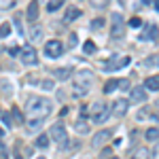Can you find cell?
I'll return each instance as SVG.
<instances>
[{"label":"cell","instance_id":"d6a6232c","mask_svg":"<svg viewBox=\"0 0 159 159\" xmlns=\"http://www.w3.org/2000/svg\"><path fill=\"white\" fill-rule=\"evenodd\" d=\"M153 159H159V142L153 147Z\"/></svg>","mask_w":159,"mask_h":159},{"label":"cell","instance_id":"e0dca14e","mask_svg":"<svg viewBox=\"0 0 159 159\" xmlns=\"http://www.w3.org/2000/svg\"><path fill=\"white\" fill-rule=\"evenodd\" d=\"M36 147L38 148H47L49 147V134H40L36 138Z\"/></svg>","mask_w":159,"mask_h":159},{"label":"cell","instance_id":"3957f363","mask_svg":"<svg viewBox=\"0 0 159 159\" xmlns=\"http://www.w3.org/2000/svg\"><path fill=\"white\" fill-rule=\"evenodd\" d=\"M110 106L108 102H93L91 106V121L93 123H104L110 117Z\"/></svg>","mask_w":159,"mask_h":159},{"label":"cell","instance_id":"4dcf8cb0","mask_svg":"<svg viewBox=\"0 0 159 159\" xmlns=\"http://www.w3.org/2000/svg\"><path fill=\"white\" fill-rule=\"evenodd\" d=\"M119 89H129V81L127 79H119Z\"/></svg>","mask_w":159,"mask_h":159},{"label":"cell","instance_id":"f546056e","mask_svg":"<svg viewBox=\"0 0 159 159\" xmlns=\"http://www.w3.org/2000/svg\"><path fill=\"white\" fill-rule=\"evenodd\" d=\"M2 121H4V125H7V127H11V125H13L11 117H9V112H2Z\"/></svg>","mask_w":159,"mask_h":159},{"label":"cell","instance_id":"2e32d148","mask_svg":"<svg viewBox=\"0 0 159 159\" xmlns=\"http://www.w3.org/2000/svg\"><path fill=\"white\" fill-rule=\"evenodd\" d=\"M30 40H32V43L43 40V28H40V25H34V28L30 30Z\"/></svg>","mask_w":159,"mask_h":159},{"label":"cell","instance_id":"83f0119b","mask_svg":"<svg viewBox=\"0 0 159 159\" xmlns=\"http://www.w3.org/2000/svg\"><path fill=\"white\" fill-rule=\"evenodd\" d=\"M102 25H104V19H102V17H96V19L91 21V28H93V30H98V28H102Z\"/></svg>","mask_w":159,"mask_h":159},{"label":"cell","instance_id":"d6986e66","mask_svg":"<svg viewBox=\"0 0 159 159\" xmlns=\"http://www.w3.org/2000/svg\"><path fill=\"white\" fill-rule=\"evenodd\" d=\"M147 140H148V142H157V140H159V129H157V127L147 129Z\"/></svg>","mask_w":159,"mask_h":159},{"label":"cell","instance_id":"30bf717a","mask_svg":"<svg viewBox=\"0 0 159 159\" xmlns=\"http://www.w3.org/2000/svg\"><path fill=\"white\" fill-rule=\"evenodd\" d=\"M132 102H134V104L147 102V89H144V87H134V89H132Z\"/></svg>","mask_w":159,"mask_h":159},{"label":"cell","instance_id":"ba28073f","mask_svg":"<svg viewBox=\"0 0 159 159\" xmlns=\"http://www.w3.org/2000/svg\"><path fill=\"white\" fill-rule=\"evenodd\" d=\"M19 57H21V61L25 66H36V61H38V55H36L34 47H24L21 53H19Z\"/></svg>","mask_w":159,"mask_h":159},{"label":"cell","instance_id":"6da1fadb","mask_svg":"<svg viewBox=\"0 0 159 159\" xmlns=\"http://www.w3.org/2000/svg\"><path fill=\"white\" fill-rule=\"evenodd\" d=\"M25 110H28V115H30L32 119L43 121L45 117H49V115H51L53 104H51V100H47V98H32L30 102H28Z\"/></svg>","mask_w":159,"mask_h":159},{"label":"cell","instance_id":"f1b7e54d","mask_svg":"<svg viewBox=\"0 0 159 159\" xmlns=\"http://www.w3.org/2000/svg\"><path fill=\"white\" fill-rule=\"evenodd\" d=\"M129 25H132V28H140V25H142V19H140V17H132V19H129Z\"/></svg>","mask_w":159,"mask_h":159},{"label":"cell","instance_id":"ac0fdd59","mask_svg":"<svg viewBox=\"0 0 159 159\" xmlns=\"http://www.w3.org/2000/svg\"><path fill=\"white\" fill-rule=\"evenodd\" d=\"M115 89H119V79H112V81H108V83L104 85V93H112Z\"/></svg>","mask_w":159,"mask_h":159},{"label":"cell","instance_id":"5bb4252c","mask_svg":"<svg viewBox=\"0 0 159 159\" xmlns=\"http://www.w3.org/2000/svg\"><path fill=\"white\" fill-rule=\"evenodd\" d=\"M157 34V25H144V32L140 34V40H153Z\"/></svg>","mask_w":159,"mask_h":159},{"label":"cell","instance_id":"4316f807","mask_svg":"<svg viewBox=\"0 0 159 159\" xmlns=\"http://www.w3.org/2000/svg\"><path fill=\"white\" fill-rule=\"evenodd\" d=\"M68 74H70V70L66 72V68H57V70H55V76H57V79H68Z\"/></svg>","mask_w":159,"mask_h":159},{"label":"cell","instance_id":"f35d334b","mask_svg":"<svg viewBox=\"0 0 159 159\" xmlns=\"http://www.w3.org/2000/svg\"><path fill=\"white\" fill-rule=\"evenodd\" d=\"M155 9H157V11H159V2H155Z\"/></svg>","mask_w":159,"mask_h":159},{"label":"cell","instance_id":"836d02e7","mask_svg":"<svg viewBox=\"0 0 159 159\" xmlns=\"http://www.w3.org/2000/svg\"><path fill=\"white\" fill-rule=\"evenodd\" d=\"M9 53H11V55H19V53H21V49H19V47H11V49H9Z\"/></svg>","mask_w":159,"mask_h":159},{"label":"cell","instance_id":"44dd1931","mask_svg":"<svg viewBox=\"0 0 159 159\" xmlns=\"http://www.w3.org/2000/svg\"><path fill=\"white\" fill-rule=\"evenodd\" d=\"M83 49H85V53H87V55H93V53L98 51V47H96V43H93V40H85Z\"/></svg>","mask_w":159,"mask_h":159},{"label":"cell","instance_id":"ab89813d","mask_svg":"<svg viewBox=\"0 0 159 159\" xmlns=\"http://www.w3.org/2000/svg\"><path fill=\"white\" fill-rule=\"evenodd\" d=\"M2 136H4V132H2V129H0V138H2Z\"/></svg>","mask_w":159,"mask_h":159},{"label":"cell","instance_id":"7402d4cb","mask_svg":"<svg viewBox=\"0 0 159 159\" xmlns=\"http://www.w3.org/2000/svg\"><path fill=\"white\" fill-rule=\"evenodd\" d=\"M64 7V0H51L49 4H47V9H49V13H55L57 9H61Z\"/></svg>","mask_w":159,"mask_h":159},{"label":"cell","instance_id":"9a60e30c","mask_svg":"<svg viewBox=\"0 0 159 159\" xmlns=\"http://www.w3.org/2000/svg\"><path fill=\"white\" fill-rule=\"evenodd\" d=\"M28 19L30 21H36L38 19V2H30L28 4Z\"/></svg>","mask_w":159,"mask_h":159},{"label":"cell","instance_id":"e575fe53","mask_svg":"<svg viewBox=\"0 0 159 159\" xmlns=\"http://www.w3.org/2000/svg\"><path fill=\"white\" fill-rule=\"evenodd\" d=\"M68 45H70V47H74V45H76V34H70V40H68Z\"/></svg>","mask_w":159,"mask_h":159},{"label":"cell","instance_id":"74e56055","mask_svg":"<svg viewBox=\"0 0 159 159\" xmlns=\"http://www.w3.org/2000/svg\"><path fill=\"white\" fill-rule=\"evenodd\" d=\"M51 87H53V83H49V81H45V83H43V89H51Z\"/></svg>","mask_w":159,"mask_h":159},{"label":"cell","instance_id":"484cf974","mask_svg":"<svg viewBox=\"0 0 159 159\" xmlns=\"http://www.w3.org/2000/svg\"><path fill=\"white\" fill-rule=\"evenodd\" d=\"M144 66H157L159 68V55L157 57H147V60H144Z\"/></svg>","mask_w":159,"mask_h":159},{"label":"cell","instance_id":"8d00e7d4","mask_svg":"<svg viewBox=\"0 0 159 159\" xmlns=\"http://www.w3.org/2000/svg\"><path fill=\"white\" fill-rule=\"evenodd\" d=\"M0 159H7V151H4L2 144H0Z\"/></svg>","mask_w":159,"mask_h":159},{"label":"cell","instance_id":"7a4b0ae2","mask_svg":"<svg viewBox=\"0 0 159 159\" xmlns=\"http://www.w3.org/2000/svg\"><path fill=\"white\" fill-rule=\"evenodd\" d=\"M91 81H93V74L89 72V70H79V72H74V96H85L87 91H89V87H91Z\"/></svg>","mask_w":159,"mask_h":159},{"label":"cell","instance_id":"cb8c5ba5","mask_svg":"<svg viewBox=\"0 0 159 159\" xmlns=\"http://www.w3.org/2000/svg\"><path fill=\"white\" fill-rule=\"evenodd\" d=\"M76 132L87 134V132H89V125H87V123H83V119H79V121H76Z\"/></svg>","mask_w":159,"mask_h":159},{"label":"cell","instance_id":"d4e9b609","mask_svg":"<svg viewBox=\"0 0 159 159\" xmlns=\"http://www.w3.org/2000/svg\"><path fill=\"white\" fill-rule=\"evenodd\" d=\"M13 123H17V125L24 123V117H21V112H19L17 108H13Z\"/></svg>","mask_w":159,"mask_h":159},{"label":"cell","instance_id":"9c48e42d","mask_svg":"<svg viewBox=\"0 0 159 159\" xmlns=\"http://www.w3.org/2000/svg\"><path fill=\"white\" fill-rule=\"evenodd\" d=\"M110 106H112L110 112H112L117 119H121V117H125V112H127V108H129V102H127V100H117V102H112Z\"/></svg>","mask_w":159,"mask_h":159},{"label":"cell","instance_id":"b9f144b4","mask_svg":"<svg viewBox=\"0 0 159 159\" xmlns=\"http://www.w3.org/2000/svg\"><path fill=\"white\" fill-rule=\"evenodd\" d=\"M40 159H43V157H40Z\"/></svg>","mask_w":159,"mask_h":159},{"label":"cell","instance_id":"ffe728a7","mask_svg":"<svg viewBox=\"0 0 159 159\" xmlns=\"http://www.w3.org/2000/svg\"><path fill=\"white\" fill-rule=\"evenodd\" d=\"M129 159H151V155H148L147 148H138V151H134V155Z\"/></svg>","mask_w":159,"mask_h":159},{"label":"cell","instance_id":"60d3db41","mask_svg":"<svg viewBox=\"0 0 159 159\" xmlns=\"http://www.w3.org/2000/svg\"><path fill=\"white\" fill-rule=\"evenodd\" d=\"M110 159H119V157H110Z\"/></svg>","mask_w":159,"mask_h":159},{"label":"cell","instance_id":"7c38bea8","mask_svg":"<svg viewBox=\"0 0 159 159\" xmlns=\"http://www.w3.org/2000/svg\"><path fill=\"white\" fill-rule=\"evenodd\" d=\"M79 17H81V9L79 7H68L66 15H64V21H76Z\"/></svg>","mask_w":159,"mask_h":159},{"label":"cell","instance_id":"8fae6325","mask_svg":"<svg viewBox=\"0 0 159 159\" xmlns=\"http://www.w3.org/2000/svg\"><path fill=\"white\" fill-rule=\"evenodd\" d=\"M110 136H112V134H110V129H102V132H98V134L93 136V147L100 148V147H102V144H104V142L110 138Z\"/></svg>","mask_w":159,"mask_h":159},{"label":"cell","instance_id":"8992f818","mask_svg":"<svg viewBox=\"0 0 159 159\" xmlns=\"http://www.w3.org/2000/svg\"><path fill=\"white\" fill-rule=\"evenodd\" d=\"M112 30H110V36L115 38H123V34H125V25H123V17L119 15V13H112Z\"/></svg>","mask_w":159,"mask_h":159},{"label":"cell","instance_id":"52a82bcc","mask_svg":"<svg viewBox=\"0 0 159 159\" xmlns=\"http://www.w3.org/2000/svg\"><path fill=\"white\" fill-rule=\"evenodd\" d=\"M129 64V57H117V55H112L108 61H104V72H112V70H119V68H123V66H127Z\"/></svg>","mask_w":159,"mask_h":159},{"label":"cell","instance_id":"d590c367","mask_svg":"<svg viewBox=\"0 0 159 159\" xmlns=\"http://www.w3.org/2000/svg\"><path fill=\"white\" fill-rule=\"evenodd\" d=\"M13 24H15V28H17V32H24V30H21V21H19V19H15Z\"/></svg>","mask_w":159,"mask_h":159},{"label":"cell","instance_id":"4fadbf2b","mask_svg":"<svg viewBox=\"0 0 159 159\" xmlns=\"http://www.w3.org/2000/svg\"><path fill=\"white\" fill-rule=\"evenodd\" d=\"M144 89H148V91H157L159 89V74H153V76H148L147 81H144Z\"/></svg>","mask_w":159,"mask_h":159},{"label":"cell","instance_id":"5b68a950","mask_svg":"<svg viewBox=\"0 0 159 159\" xmlns=\"http://www.w3.org/2000/svg\"><path fill=\"white\" fill-rule=\"evenodd\" d=\"M61 53H64V45H61L60 40H49V43H45V55H47L49 60H57Z\"/></svg>","mask_w":159,"mask_h":159},{"label":"cell","instance_id":"277c9868","mask_svg":"<svg viewBox=\"0 0 159 159\" xmlns=\"http://www.w3.org/2000/svg\"><path fill=\"white\" fill-rule=\"evenodd\" d=\"M49 138L53 140V142H57L60 147H66L68 134H66V127H64V123H55V125H51V129H49Z\"/></svg>","mask_w":159,"mask_h":159},{"label":"cell","instance_id":"603a6c76","mask_svg":"<svg viewBox=\"0 0 159 159\" xmlns=\"http://www.w3.org/2000/svg\"><path fill=\"white\" fill-rule=\"evenodd\" d=\"M11 34V24H2L0 25V38H7Z\"/></svg>","mask_w":159,"mask_h":159},{"label":"cell","instance_id":"1f68e13d","mask_svg":"<svg viewBox=\"0 0 159 159\" xmlns=\"http://www.w3.org/2000/svg\"><path fill=\"white\" fill-rule=\"evenodd\" d=\"M40 123H43V121H36V119H30V123H28V125H30V129H38V127H40Z\"/></svg>","mask_w":159,"mask_h":159}]
</instances>
